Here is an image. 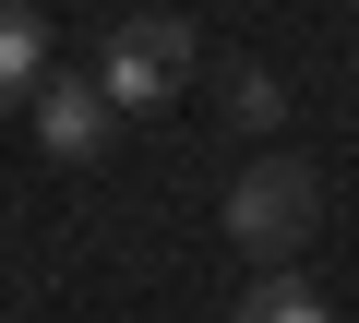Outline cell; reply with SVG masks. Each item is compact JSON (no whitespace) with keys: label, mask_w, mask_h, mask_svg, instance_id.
Wrapping results in <instances>:
<instances>
[{"label":"cell","mask_w":359,"mask_h":323,"mask_svg":"<svg viewBox=\"0 0 359 323\" xmlns=\"http://www.w3.org/2000/svg\"><path fill=\"white\" fill-rule=\"evenodd\" d=\"M36 84H48V25L25 0H0V108H25Z\"/></svg>","instance_id":"obj_4"},{"label":"cell","mask_w":359,"mask_h":323,"mask_svg":"<svg viewBox=\"0 0 359 323\" xmlns=\"http://www.w3.org/2000/svg\"><path fill=\"white\" fill-rule=\"evenodd\" d=\"M311 216H323V180L299 168V156H252V168L228 180V240H240L252 263L299 252V240H311Z\"/></svg>","instance_id":"obj_2"},{"label":"cell","mask_w":359,"mask_h":323,"mask_svg":"<svg viewBox=\"0 0 359 323\" xmlns=\"http://www.w3.org/2000/svg\"><path fill=\"white\" fill-rule=\"evenodd\" d=\"M240 323H323V299H311V287H287V275H264V287L240 299Z\"/></svg>","instance_id":"obj_6"},{"label":"cell","mask_w":359,"mask_h":323,"mask_svg":"<svg viewBox=\"0 0 359 323\" xmlns=\"http://www.w3.org/2000/svg\"><path fill=\"white\" fill-rule=\"evenodd\" d=\"M228 120H240V132H276V120H287V84L240 60V72H228Z\"/></svg>","instance_id":"obj_5"},{"label":"cell","mask_w":359,"mask_h":323,"mask_svg":"<svg viewBox=\"0 0 359 323\" xmlns=\"http://www.w3.org/2000/svg\"><path fill=\"white\" fill-rule=\"evenodd\" d=\"M25 120H36V144L60 156V168H84V156L108 144V120H120V108H108L96 84H72V72H48V84L25 96Z\"/></svg>","instance_id":"obj_3"},{"label":"cell","mask_w":359,"mask_h":323,"mask_svg":"<svg viewBox=\"0 0 359 323\" xmlns=\"http://www.w3.org/2000/svg\"><path fill=\"white\" fill-rule=\"evenodd\" d=\"M192 60H204V36L180 25V13H132V25L108 36V60H96V96L144 120V108H168L180 84H192Z\"/></svg>","instance_id":"obj_1"}]
</instances>
